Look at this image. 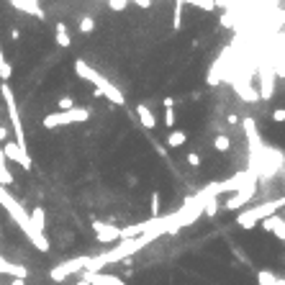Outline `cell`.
I'll list each match as a JSON object with an SVG mask.
<instances>
[{"label":"cell","mask_w":285,"mask_h":285,"mask_svg":"<svg viewBox=\"0 0 285 285\" xmlns=\"http://www.w3.org/2000/svg\"><path fill=\"white\" fill-rule=\"evenodd\" d=\"M283 208H285V195H280V198H275V201L257 203V206L242 211V213L236 216V224L242 226V229H254V226H260L267 216H272V213H280Z\"/></svg>","instance_id":"cell-1"},{"label":"cell","mask_w":285,"mask_h":285,"mask_svg":"<svg viewBox=\"0 0 285 285\" xmlns=\"http://www.w3.org/2000/svg\"><path fill=\"white\" fill-rule=\"evenodd\" d=\"M257 180H260V177L254 175L252 180L244 183L236 193H231V195H229V201H226V211H239V208H244L247 203L257 195V188H260V183H257Z\"/></svg>","instance_id":"cell-2"},{"label":"cell","mask_w":285,"mask_h":285,"mask_svg":"<svg viewBox=\"0 0 285 285\" xmlns=\"http://www.w3.org/2000/svg\"><path fill=\"white\" fill-rule=\"evenodd\" d=\"M93 231H95V236L101 239L103 244H113V242H118V239H121V229L113 226V224H103V221H95Z\"/></svg>","instance_id":"cell-3"},{"label":"cell","mask_w":285,"mask_h":285,"mask_svg":"<svg viewBox=\"0 0 285 285\" xmlns=\"http://www.w3.org/2000/svg\"><path fill=\"white\" fill-rule=\"evenodd\" d=\"M87 265H90V257H85V260H72V262H67L62 267H54V270H51V278H54V280H65L67 275L77 272L80 267H85V270H87Z\"/></svg>","instance_id":"cell-4"},{"label":"cell","mask_w":285,"mask_h":285,"mask_svg":"<svg viewBox=\"0 0 285 285\" xmlns=\"http://www.w3.org/2000/svg\"><path fill=\"white\" fill-rule=\"evenodd\" d=\"M275 95V72L272 69H262L260 72V101H270Z\"/></svg>","instance_id":"cell-5"},{"label":"cell","mask_w":285,"mask_h":285,"mask_svg":"<svg viewBox=\"0 0 285 285\" xmlns=\"http://www.w3.org/2000/svg\"><path fill=\"white\" fill-rule=\"evenodd\" d=\"M85 280L90 285H126L121 278H116V275H103V272H85Z\"/></svg>","instance_id":"cell-6"},{"label":"cell","mask_w":285,"mask_h":285,"mask_svg":"<svg viewBox=\"0 0 285 285\" xmlns=\"http://www.w3.org/2000/svg\"><path fill=\"white\" fill-rule=\"evenodd\" d=\"M136 113H139V121L144 123V129H154V126H157V118H154V113H152V108H149V105L141 103L139 108H136Z\"/></svg>","instance_id":"cell-7"},{"label":"cell","mask_w":285,"mask_h":285,"mask_svg":"<svg viewBox=\"0 0 285 285\" xmlns=\"http://www.w3.org/2000/svg\"><path fill=\"white\" fill-rule=\"evenodd\" d=\"M257 285H285V278H278L270 270H260L257 272Z\"/></svg>","instance_id":"cell-8"},{"label":"cell","mask_w":285,"mask_h":285,"mask_svg":"<svg viewBox=\"0 0 285 285\" xmlns=\"http://www.w3.org/2000/svg\"><path fill=\"white\" fill-rule=\"evenodd\" d=\"M203 213H206L208 218H213L218 213V198L216 195H208V198H203Z\"/></svg>","instance_id":"cell-9"},{"label":"cell","mask_w":285,"mask_h":285,"mask_svg":"<svg viewBox=\"0 0 285 285\" xmlns=\"http://www.w3.org/2000/svg\"><path fill=\"white\" fill-rule=\"evenodd\" d=\"M185 141H188V134H185V131H172L170 136H167V147L177 149V147H183Z\"/></svg>","instance_id":"cell-10"},{"label":"cell","mask_w":285,"mask_h":285,"mask_svg":"<svg viewBox=\"0 0 285 285\" xmlns=\"http://www.w3.org/2000/svg\"><path fill=\"white\" fill-rule=\"evenodd\" d=\"M0 272H8V275H16V278H26V267H16V265H8L3 257H0Z\"/></svg>","instance_id":"cell-11"},{"label":"cell","mask_w":285,"mask_h":285,"mask_svg":"<svg viewBox=\"0 0 285 285\" xmlns=\"http://www.w3.org/2000/svg\"><path fill=\"white\" fill-rule=\"evenodd\" d=\"M213 149H216V152H229V149H231V139L226 136V134H218V136L213 139Z\"/></svg>","instance_id":"cell-12"},{"label":"cell","mask_w":285,"mask_h":285,"mask_svg":"<svg viewBox=\"0 0 285 285\" xmlns=\"http://www.w3.org/2000/svg\"><path fill=\"white\" fill-rule=\"evenodd\" d=\"M183 0H175V16H172V29L177 31V29H180V26H183Z\"/></svg>","instance_id":"cell-13"},{"label":"cell","mask_w":285,"mask_h":285,"mask_svg":"<svg viewBox=\"0 0 285 285\" xmlns=\"http://www.w3.org/2000/svg\"><path fill=\"white\" fill-rule=\"evenodd\" d=\"M183 3L198 5V8H203V11H213V8H216V0H183Z\"/></svg>","instance_id":"cell-14"},{"label":"cell","mask_w":285,"mask_h":285,"mask_svg":"<svg viewBox=\"0 0 285 285\" xmlns=\"http://www.w3.org/2000/svg\"><path fill=\"white\" fill-rule=\"evenodd\" d=\"M272 234L275 236H278L280 239V242H285V218L280 216V221H278V224H275V229H272Z\"/></svg>","instance_id":"cell-15"},{"label":"cell","mask_w":285,"mask_h":285,"mask_svg":"<svg viewBox=\"0 0 285 285\" xmlns=\"http://www.w3.org/2000/svg\"><path fill=\"white\" fill-rule=\"evenodd\" d=\"M165 126H167V129L175 126V111H172V108H165Z\"/></svg>","instance_id":"cell-16"},{"label":"cell","mask_w":285,"mask_h":285,"mask_svg":"<svg viewBox=\"0 0 285 285\" xmlns=\"http://www.w3.org/2000/svg\"><path fill=\"white\" fill-rule=\"evenodd\" d=\"M93 26H95V23H93V18H90V16H85V18L80 21V29H83L85 34H87V31H93Z\"/></svg>","instance_id":"cell-17"},{"label":"cell","mask_w":285,"mask_h":285,"mask_svg":"<svg viewBox=\"0 0 285 285\" xmlns=\"http://www.w3.org/2000/svg\"><path fill=\"white\" fill-rule=\"evenodd\" d=\"M272 121L275 123H285V108H275L272 111Z\"/></svg>","instance_id":"cell-18"},{"label":"cell","mask_w":285,"mask_h":285,"mask_svg":"<svg viewBox=\"0 0 285 285\" xmlns=\"http://www.w3.org/2000/svg\"><path fill=\"white\" fill-rule=\"evenodd\" d=\"M159 216V193H152V218Z\"/></svg>","instance_id":"cell-19"},{"label":"cell","mask_w":285,"mask_h":285,"mask_svg":"<svg viewBox=\"0 0 285 285\" xmlns=\"http://www.w3.org/2000/svg\"><path fill=\"white\" fill-rule=\"evenodd\" d=\"M185 162H188L190 167H198V165H201V157L195 154V152H190V154H188V159H185Z\"/></svg>","instance_id":"cell-20"},{"label":"cell","mask_w":285,"mask_h":285,"mask_svg":"<svg viewBox=\"0 0 285 285\" xmlns=\"http://www.w3.org/2000/svg\"><path fill=\"white\" fill-rule=\"evenodd\" d=\"M221 26H229V29H231V26H234V16L224 13V16H221Z\"/></svg>","instance_id":"cell-21"},{"label":"cell","mask_w":285,"mask_h":285,"mask_svg":"<svg viewBox=\"0 0 285 285\" xmlns=\"http://www.w3.org/2000/svg\"><path fill=\"white\" fill-rule=\"evenodd\" d=\"M226 123H229V126H236V123H239V116H236V113H229V116H226Z\"/></svg>","instance_id":"cell-22"},{"label":"cell","mask_w":285,"mask_h":285,"mask_svg":"<svg viewBox=\"0 0 285 285\" xmlns=\"http://www.w3.org/2000/svg\"><path fill=\"white\" fill-rule=\"evenodd\" d=\"M162 103H165V108H172V105H175V98H165Z\"/></svg>","instance_id":"cell-23"},{"label":"cell","mask_w":285,"mask_h":285,"mask_svg":"<svg viewBox=\"0 0 285 285\" xmlns=\"http://www.w3.org/2000/svg\"><path fill=\"white\" fill-rule=\"evenodd\" d=\"M11 285H26V283H23V278H16V280H13Z\"/></svg>","instance_id":"cell-24"},{"label":"cell","mask_w":285,"mask_h":285,"mask_svg":"<svg viewBox=\"0 0 285 285\" xmlns=\"http://www.w3.org/2000/svg\"><path fill=\"white\" fill-rule=\"evenodd\" d=\"M75 285H90V283H87V280H85V278H83V280H77V283H75Z\"/></svg>","instance_id":"cell-25"},{"label":"cell","mask_w":285,"mask_h":285,"mask_svg":"<svg viewBox=\"0 0 285 285\" xmlns=\"http://www.w3.org/2000/svg\"><path fill=\"white\" fill-rule=\"evenodd\" d=\"M283 218H285V208H283Z\"/></svg>","instance_id":"cell-26"}]
</instances>
